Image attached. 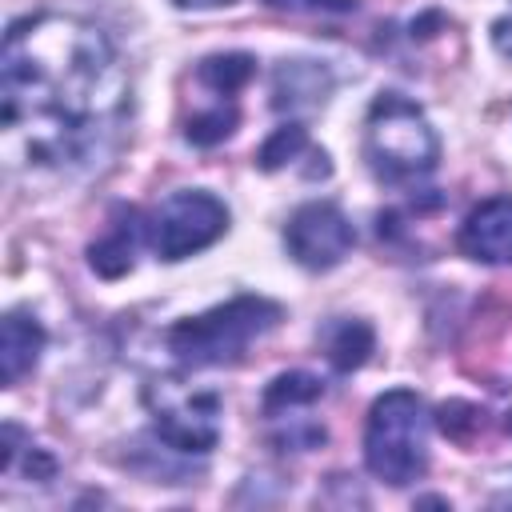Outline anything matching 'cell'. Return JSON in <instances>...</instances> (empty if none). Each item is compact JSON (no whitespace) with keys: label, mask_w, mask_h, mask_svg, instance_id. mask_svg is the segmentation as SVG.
I'll list each match as a JSON object with an SVG mask.
<instances>
[{"label":"cell","mask_w":512,"mask_h":512,"mask_svg":"<svg viewBox=\"0 0 512 512\" xmlns=\"http://www.w3.org/2000/svg\"><path fill=\"white\" fill-rule=\"evenodd\" d=\"M128 108L112 40L64 12L12 20L0 52V124L28 164L92 160Z\"/></svg>","instance_id":"obj_1"},{"label":"cell","mask_w":512,"mask_h":512,"mask_svg":"<svg viewBox=\"0 0 512 512\" xmlns=\"http://www.w3.org/2000/svg\"><path fill=\"white\" fill-rule=\"evenodd\" d=\"M284 320V308L268 296H232L200 316H188L168 328V352L184 368H216L236 364L252 340L268 336Z\"/></svg>","instance_id":"obj_2"},{"label":"cell","mask_w":512,"mask_h":512,"mask_svg":"<svg viewBox=\"0 0 512 512\" xmlns=\"http://www.w3.org/2000/svg\"><path fill=\"white\" fill-rule=\"evenodd\" d=\"M364 160L384 184H416L440 160L428 116L400 92H380L364 116Z\"/></svg>","instance_id":"obj_3"},{"label":"cell","mask_w":512,"mask_h":512,"mask_svg":"<svg viewBox=\"0 0 512 512\" xmlns=\"http://www.w3.org/2000/svg\"><path fill=\"white\" fill-rule=\"evenodd\" d=\"M364 464L376 480L404 488L428 468V408L416 392L392 388L376 396L364 424Z\"/></svg>","instance_id":"obj_4"},{"label":"cell","mask_w":512,"mask_h":512,"mask_svg":"<svg viewBox=\"0 0 512 512\" xmlns=\"http://www.w3.org/2000/svg\"><path fill=\"white\" fill-rule=\"evenodd\" d=\"M144 408L152 416L156 436L172 448V452H212L220 440V396L212 388H196L184 384L176 376H160L144 388Z\"/></svg>","instance_id":"obj_5"},{"label":"cell","mask_w":512,"mask_h":512,"mask_svg":"<svg viewBox=\"0 0 512 512\" xmlns=\"http://www.w3.org/2000/svg\"><path fill=\"white\" fill-rule=\"evenodd\" d=\"M256 76V60L248 52H224V56H204L192 68V92L196 108L184 116V136L200 148H212L236 132L240 120V88Z\"/></svg>","instance_id":"obj_6"},{"label":"cell","mask_w":512,"mask_h":512,"mask_svg":"<svg viewBox=\"0 0 512 512\" xmlns=\"http://www.w3.org/2000/svg\"><path fill=\"white\" fill-rule=\"evenodd\" d=\"M324 400V380L312 372H280L260 396V424L276 452H312L328 440L316 416Z\"/></svg>","instance_id":"obj_7"},{"label":"cell","mask_w":512,"mask_h":512,"mask_svg":"<svg viewBox=\"0 0 512 512\" xmlns=\"http://www.w3.org/2000/svg\"><path fill=\"white\" fill-rule=\"evenodd\" d=\"M224 228H228V208L204 188H184L164 196L148 216V244L160 260H184L216 244Z\"/></svg>","instance_id":"obj_8"},{"label":"cell","mask_w":512,"mask_h":512,"mask_svg":"<svg viewBox=\"0 0 512 512\" xmlns=\"http://www.w3.org/2000/svg\"><path fill=\"white\" fill-rule=\"evenodd\" d=\"M352 244H356V228L332 200H308L284 224V248L308 272L336 268L352 252Z\"/></svg>","instance_id":"obj_9"},{"label":"cell","mask_w":512,"mask_h":512,"mask_svg":"<svg viewBox=\"0 0 512 512\" xmlns=\"http://www.w3.org/2000/svg\"><path fill=\"white\" fill-rule=\"evenodd\" d=\"M456 244L480 264H512V196H488L476 204L464 216Z\"/></svg>","instance_id":"obj_10"},{"label":"cell","mask_w":512,"mask_h":512,"mask_svg":"<svg viewBox=\"0 0 512 512\" xmlns=\"http://www.w3.org/2000/svg\"><path fill=\"white\" fill-rule=\"evenodd\" d=\"M328 92H332V72L316 60H284L272 76V108L280 112L320 108Z\"/></svg>","instance_id":"obj_11"},{"label":"cell","mask_w":512,"mask_h":512,"mask_svg":"<svg viewBox=\"0 0 512 512\" xmlns=\"http://www.w3.org/2000/svg\"><path fill=\"white\" fill-rule=\"evenodd\" d=\"M44 352V328L36 316H24V312H8L4 324H0V380L4 388L20 384L36 360Z\"/></svg>","instance_id":"obj_12"},{"label":"cell","mask_w":512,"mask_h":512,"mask_svg":"<svg viewBox=\"0 0 512 512\" xmlns=\"http://www.w3.org/2000/svg\"><path fill=\"white\" fill-rule=\"evenodd\" d=\"M372 328L364 320H352V316H332L324 328H320V348L328 356V364L336 372H352L360 368L368 356H372Z\"/></svg>","instance_id":"obj_13"},{"label":"cell","mask_w":512,"mask_h":512,"mask_svg":"<svg viewBox=\"0 0 512 512\" xmlns=\"http://www.w3.org/2000/svg\"><path fill=\"white\" fill-rule=\"evenodd\" d=\"M136 236H140V224H136V212L132 208H120L116 220L108 224V232L92 244L88 260L100 276H120L132 268V256H136Z\"/></svg>","instance_id":"obj_14"},{"label":"cell","mask_w":512,"mask_h":512,"mask_svg":"<svg viewBox=\"0 0 512 512\" xmlns=\"http://www.w3.org/2000/svg\"><path fill=\"white\" fill-rule=\"evenodd\" d=\"M308 148V136H304V128L300 124H280L268 140H264V148L256 152V164L264 168V172H276V168H284V164H292L300 152Z\"/></svg>","instance_id":"obj_15"},{"label":"cell","mask_w":512,"mask_h":512,"mask_svg":"<svg viewBox=\"0 0 512 512\" xmlns=\"http://www.w3.org/2000/svg\"><path fill=\"white\" fill-rule=\"evenodd\" d=\"M276 12H292V16H348L356 12V0H264Z\"/></svg>","instance_id":"obj_16"},{"label":"cell","mask_w":512,"mask_h":512,"mask_svg":"<svg viewBox=\"0 0 512 512\" xmlns=\"http://www.w3.org/2000/svg\"><path fill=\"white\" fill-rule=\"evenodd\" d=\"M492 44L500 56H512V8L492 20Z\"/></svg>","instance_id":"obj_17"},{"label":"cell","mask_w":512,"mask_h":512,"mask_svg":"<svg viewBox=\"0 0 512 512\" xmlns=\"http://www.w3.org/2000/svg\"><path fill=\"white\" fill-rule=\"evenodd\" d=\"M180 8H220V4H232V0H172Z\"/></svg>","instance_id":"obj_18"}]
</instances>
